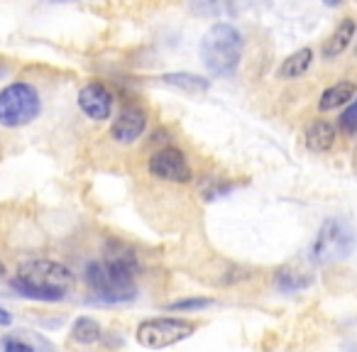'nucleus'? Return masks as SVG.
Instances as JSON below:
<instances>
[{"mask_svg":"<svg viewBox=\"0 0 357 352\" xmlns=\"http://www.w3.org/2000/svg\"><path fill=\"white\" fill-rule=\"evenodd\" d=\"M10 286L30 301L59 303L74 289V272L56 259H27L17 267Z\"/></svg>","mask_w":357,"mask_h":352,"instance_id":"obj_1","label":"nucleus"},{"mask_svg":"<svg viewBox=\"0 0 357 352\" xmlns=\"http://www.w3.org/2000/svg\"><path fill=\"white\" fill-rule=\"evenodd\" d=\"M243 32L230 22H215L204 32L199 54L211 76H233L243 61Z\"/></svg>","mask_w":357,"mask_h":352,"instance_id":"obj_2","label":"nucleus"},{"mask_svg":"<svg viewBox=\"0 0 357 352\" xmlns=\"http://www.w3.org/2000/svg\"><path fill=\"white\" fill-rule=\"evenodd\" d=\"M42 113V95L30 81H13L0 89V128L20 130Z\"/></svg>","mask_w":357,"mask_h":352,"instance_id":"obj_3","label":"nucleus"},{"mask_svg":"<svg viewBox=\"0 0 357 352\" xmlns=\"http://www.w3.org/2000/svg\"><path fill=\"white\" fill-rule=\"evenodd\" d=\"M199 330V323L194 318L184 316H157L144 318L135 330V340L144 350H167L181 340H189Z\"/></svg>","mask_w":357,"mask_h":352,"instance_id":"obj_4","label":"nucleus"},{"mask_svg":"<svg viewBox=\"0 0 357 352\" xmlns=\"http://www.w3.org/2000/svg\"><path fill=\"white\" fill-rule=\"evenodd\" d=\"M84 282L91 293L105 303H128L137 296V282L115 274L103 259H93L86 264Z\"/></svg>","mask_w":357,"mask_h":352,"instance_id":"obj_5","label":"nucleus"},{"mask_svg":"<svg viewBox=\"0 0 357 352\" xmlns=\"http://www.w3.org/2000/svg\"><path fill=\"white\" fill-rule=\"evenodd\" d=\"M355 243V233H352V228L345 220L328 218L311 245V259L316 264H331L337 262V259H345L352 254Z\"/></svg>","mask_w":357,"mask_h":352,"instance_id":"obj_6","label":"nucleus"},{"mask_svg":"<svg viewBox=\"0 0 357 352\" xmlns=\"http://www.w3.org/2000/svg\"><path fill=\"white\" fill-rule=\"evenodd\" d=\"M147 174L152 179L167 181V184H176V186H184L194 181V167H191L186 152L178 147H172V144L149 154Z\"/></svg>","mask_w":357,"mask_h":352,"instance_id":"obj_7","label":"nucleus"},{"mask_svg":"<svg viewBox=\"0 0 357 352\" xmlns=\"http://www.w3.org/2000/svg\"><path fill=\"white\" fill-rule=\"evenodd\" d=\"M147 123H149V115L144 108L135 103H128L120 108V113L113 118L108 130V137L110 142L120 144V147H128V144L139 142L144 132H147Z\"/></svg>","mask_w":357,"mask_h":352,"instance_id":"obj_8","label":"nucleus"},{"mask_svg":"<svg viewBox=\"0 0 357 352\" xmlns=\"http://www.w3.org/2000/svg\"><path fill=\"white\" fill-rule=\"evenodd\" d=\"M79 110L93 123H105L113 118L115 110V93L103 84V81H89L76 95Z\"/></svg>","mask_w":357,"mask_h":352,"instance_id":"obj_9","label":"nucleus"},{"mask_svg":"<svg viewBox=\"0 0 357 352\" xmlns=\"http://www.w3.org/2000/svg\"><path fill=\"white\" fill-rule=\"evenodd\" d=\"M103 262L113 269L115 274L125 279H135L137 282V274H139V257L132 247H128L125 243H118V240H110L105 245V254H103Z\"/></svg>","mask_w":357,"mask_h":352,"instance_id":"obj_10","label":"nucleus"},{"mask_svg":"<svg viewBox=\"0 0 357 352\" xmlns=\"http://www.w3.org/2000/svg\"><path fill=\"white\" fill-rule=\"evenodd\" d=\"M355 30H357V22L352 15H345L340 22L335 25V30L328 35V40L323 42L321 47V56L326 61H333L337 59V56L342 54V52L347 49V47L352 45V40H355Z\"/></svg>","mask_w":357,"mask_h":352,"instance_id":"obj_11","label":"nucleus"},{"mask_svg":"<svg viewBox=\"0 0 357 352\" xmlns=\"http://www.w3.org/2000/svg\"><path fill=\"white\" fill-rule=\"evenodd\" d=\"M303 142H306L308 152H331L337 142V125H333L331 120L316 118L308 123L306 132H303Z\"/></svg>","mask_w":357,"mask_h":352,"instance_id":"obj_12","label":"nucleus"},{"mask_svg":"<svg viewBox=\"0 0 357 352\" xmlns=\"http://www.w3.org/2000/svg\"><path fill=\"white\" fill-rule=\"evenodd\" d=\"M357 95V84L350 79H342V81H335L331 84L326 91L321 93L318 98V110L321 113H333V110H340L350 103L352 98Z\"/></svg>","mask_w":357,"mask_h":352,"instance_id":"obj_13","label":"nucleus"},{"mask_svg":"<svg viewBox=\"0 0 357 352\" xmlns=\"http://www.w3.org/2000/svg\"><path fill=\"white\" fill-rule=\"evenodd\" d=\"M313 59H316V54H313L311 47H301V49H296L294 54H289L287 59L279 64L277 79L279 81H296V79H301V76H306L308 69L313 66Z\"/></svg>","mask_w":357,"mask_h":352,"instance_id":"obj_14","label":"nucleus"},{"mask_svg":"<svg viewBox=\"0 0 357 352\" xmlns=\"http://www.w3.org/2000/svg\"><path fill=\"white\" fill-rule=\"evenodd\" d=\"M159 84L169 86L174 91H181L186 95H201L211 89V81L199 74H189V71H174V74H162Z\"/></svg>","mask_w":357,"mask_h":352,"instance_id":"obj_15","label":"nucleus"},{"mask_svg":"<svg viewBox=\"0 0 357 352\" xmlns=\"http://www.w3.org/2000/svg\"><path fill=\"white\" fill-rule=\"evenodd\" d=\"M313 284V277L303 269L294 267V264H287V267H279L274 272V286L282 293H298L303 289H308Z\"/></svg>","mask_w":357,"mask_h":352,"instance_id":"obj_16","label":"nucleus"},{"mask_svg":"<svg viewBox=\"0 0 357 352\" xmlns=\"http://www.w3.org/2000/svg\"><path fill=\"white\" fill-rule=\"evenodd\" d=\"M103 337H105L103 326L91 316L76 318L74 326H71V330H69V340L74 342L76 347H91V345H96V342L103 340Z\"/></svg>","mask_w":357,"mask_h":352,"instance_id":"obj_17","label":"nucleus"},{"mask_svg":"<svg viewBox=\"0 0 357 352\" xmlns=\"http://www.w3.org/2000/svg\"><path fill=\"white\" fill-rule=\"evenodd\" d=\"M337 132L347 135V137L357 132V95L342 108L340 118H337Z\"/></svg>","mask_w":357,"mask_h":352,"instance_id":"obj_18","label":"nucleus"},{"mask_svg":"<svg viewBox=\"0 0 357 352\" xmlns=\"http://www.w3.org/2000/svg\"><path fill=\"white\" fill-rule=\"evenodd\" d=\"M213 298H204V296H189V298H178L172 301L167 306V311H178V313H191V311H204V308L213 306Z\"/></svg>","mask_w":357,"mask_h":352,"instance_id":"obj_19","label":"nucleus"},{"mask_svg":"<svg viewBox=\"0 0 357 352\" xmlns=\"http://www.w3.org/2000/svg\"><path fill=\"white\" fill-rule=\"evenodd\" d=\"M3 352H37L27 340L20 335H6L3 337Z\"/></svg>","mask_w":357,"mask_h":352,"instance_id":"obj_20","label":"nucleus"},{"mask_svg":"<svg viewBox=\"0 0 357 352\" xmlns=\"http://www.w3.org/2000/svg\"><path fill=\"white\" fill-rule=\"evenodd\" d=\"M10 323H13V313L0 306V326H10Z\"/></svg>","mask_w":357,"mask_h":352,"instance_id":"obj_21","label":"nucleus"},{"mask_svg":"<svg viewBox=\"0 0 357 352\" xmlns=\"http://www.w3.org/2000/svg\"><path fill=\"white\" fill-rule=\"evenodd\" d=\"M6 272H8V269H6V262H3V257H0V279L6 277Z\"/></svg>","mask_w":357,"mask_h":352,"instance_id":"obj_22","label":"nucleus"},{"mask_svg":"<svg viewBox=\"0 0 357 352\" xmlns=\"http://www.w3.org/2000/svg\"><path fill=\"white\" fill-rule=\"evenodd\" d=\"M323 3H326V6H340V0H323Z\"/></svg>","mask_w":357,"mask_h":352,"instance_id":"obj_23","label":"nucleus"},{"mask_svg":"<svg viewBox=\"0 0 357 352\" xmlns=\"http://www.w3.org/2000/svg\"><path fill=\"white\" fill-rule=\"evenodd\" d=\"M355 56H357V45H355Z\"/></svg>","mask_w":357,"mask_h":352,"instance_id":"obj_24","label":"nucleus"}]
</instances>
